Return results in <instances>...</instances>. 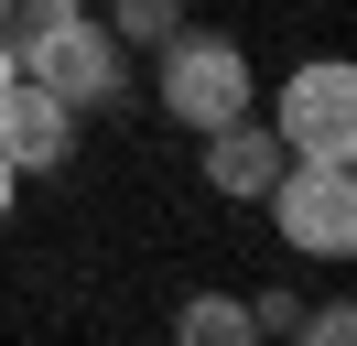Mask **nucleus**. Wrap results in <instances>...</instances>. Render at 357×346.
<instances>
[{
  "label": "nucleus",
  "mask_w": 357,
  "mask_h": 346,
  "mask_svg": "<svg viewBox=\"0 0 357 346\" xmlns=\"http://www.w3.org/2000/svg\"><path fill=\"white\" fill-rule=\"evenodd\" d=\"M11 65H22L33 86H54L76 119L130 98V43H119L98 11H66V22H44V33H22V43H11Z\"/></svg>",
  "instance_id": "nucleus-1"
},
{
  "label": "nucleus",
  "mask_w": 357,
  "mask_h": 346,
  "mask_svg": "<svg viewBox=\"0 0 357 346\" xmlns=\"http://www.w3.org/2000/svg\"><path fill=\"white\" fill-rule=\"evenodd\" d=\"M162 108H174L184 130H217V119H238V108H260V86H249V54H238V33H162Z\"/></svg>",
  "instance_id": "nucleus-2"
},
{
  "label": "nucleus",
  "mask_w": 357,
  "mask_h": 346,
  "mask_svg": "<svg viewBox=\"0 0 357 346\" xmlns=\"http://www.w3.org/2000/svg\"><path fill=\"white\" fill-rule=\"evenodd\" d=\"M260 206H271V227L303 260H347L357 249V163H303V151H292Z\"/></svg>",
  "instance_id": "nucleus-3"
},
{
  "label": "nucleus",
  "mask_w": 357,
  "mask_h": 346,
  "mask_svg": "<svg viewBox=\"0 0 357 346\" xmlns=\"http://www.w3.org/2000/svg\"><path fill=\"white\" fill-rule=\"evenodd\" d=\"M271 130H282V151H303V163H357V65L347 54L292 65V86L271 98Z\"/></svg>",
  "instance_id": "nucleus-4"
},
{
  "label": "nucleus",
  "mask_w": 357,
  "mask_h": 346,
  "mask_svg": "<svg viewBox=\"0 0 357 346\" xmlns=\"http://www.w3.org/2000/svg\"><path fill=\"white\" fill-rule=\"evenodd\" d=\"M66 151H76V108L11 65V86H0V163L11 173H54Z\"/></svg>",
  "instance_id": "nucleus-5"
},
{
  "label": "nucleus",
  "mask_w": 357,
  "mask_h": 346,
  "mask_svg": "<svg viewBox=\"0 0 357 346\" xmlns=\"http://www.w3.org/2000/svg\"><path fill=\"white\" fill-rule=\"evenodd\" d=\"M195 141H206V184H217V195H238V206H260V195H271V173L292 163V151H282V130H271L260 108H238V119L195 130Z\"/></svg>",
  "instance_id": "nucleus-6"
},
{
  "label": "nucleus",
  "mask_w": 357,
  "mask_h": 346,
  "mask_svg": "<svg viewBox=\"0 0 357 346\" xmlns=\"http://www.w3.org/2000/svg\"><path fill=\"white\" fill-rule=\"evenodd\" d=\"M174 336H184V346H238V336H249V303H227V292H195V303L174 314Z\"/></svg>",
  "instance_id": "nucleus-7"
},
{
  "label": "nucleus",
  "mask_w": 357,
  "mask_h": 346,
  "mask_svg": "<svg viewBox=\"0 0 357 346\" xmlns=\"http://www.w3.org/2000/svg\"><path fill=\"white\" fill-rule=\"evenodd\" d=\"M174 22H184V0H119V11H109V33H119V43H162Z\"/></svg>",
  "instance_id": "nucleus-8"
},
{
  "label": "nucleus",
  "mask_w": 357,
  "mask_h": 346,
  "mask_svg": "<svg viewBox=\"0 0 357 346\" xmlns=\"http://www.w3.org/2000/svg\"><path fill=\"white\" fill-rule=\"evenodd\" d=\"M249 336H303V303H292V292H260V303H249Z\"/></svg>",
  "instance_id": "nucleus-9"
},
{
  "label": "nucleus",
  "mask_w": 357,
  "mask_h": 346,
  "mask_svg": "<svg viewBox=\"0 0 357 346\" xmlns=\"http://www.w3.org/2000/svg\"><path fill=\"white\" fill-rule=\"evenodd\" d=\"M303 336H314V346H347V336H357V314H347V303H314Z\"/></svg>",
  "instance_id": "nucleus-10"
},
{
  "label": "nucleus",
  "mask_w": 357,
  "mask_h": 346,
  "mask_svg": "<svg viewBox=\"0 0 357 346\" xmlns=\"http://www.w3.org/2000/svg\"><path fill=\"white\" fill-rule=\"evenodd\" d=\"M11 195H22V173H11V163H0V216H11Z\"/></svg>",
  "instance_id": "nucleus-11"
},
{
  "label": "nucleus",
  "mask_w": 357,
  "mask_h": 346,
  "mask_svg": "<svg viewBox=\"0 0 357 346\" xmlns=\"http://www.w3.org/2000/svg\"><path fill=\"white\" fill-rule=\"evenodd\" d=\"M0 86H11V43H0Z\"/></svg>",
  "instance_id": "nucleus-12"
},
{
  "label": "nucleus",
  "mask_w": 357,
  "mask_h": 346,
  "mask_svg": "<svg viewBox=\"0 0 357 346\" xmlns=\"http://www.w3.org/2000/svg\"><path fill=\"white\" fill-rule=\"evenodd\" d=\"M0 22H11V0H0Z\"/></svg>",
  "instance_id": "nucleus-13"
}]
</instances>
